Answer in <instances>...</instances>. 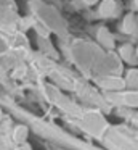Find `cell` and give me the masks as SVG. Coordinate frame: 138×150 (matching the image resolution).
<instances>
[{"label":"cell","instance_id":"cell-1","mask_svg":"<svg viewBox=\"0 0 138 150\" xmlns=\"http://www.w3.org/2000/svg\"><path fill=\"white\" fill-rule=\"evenodd\" d=\"M116 10V2L114 0H101V5H99V15L104 18L114 15Z\"/></svg>","mask_w":138,"mask_h":150},{"label":"cell","instance_id":"cell-2","mask_svg":"<svg viewBox=\"0 0 138 150\" xmlns=\"http://www.w3.org/2000/svg\"><path fill=\"white\" fill-rule=\"evenodd\" d=\"M26 137H27V127L26 126H18L15 129V134H13V139H15V142L18 144H24Z\"/></svg>","mask_w":138,"mask_h":150},{"label":"cell","instance_id":"cell-3","mask_svg":"<svg viewBox=\"0 0 138 150\" xmlns=\"http://www.w3.org/2000/svg\"><path fill=\"white\" fill-rule=\"evenodd\" d=\"M135 28H137V18L133 16V15H127L124 20V26H122V29L125 31V33H133Z\"/></svg>","mask_w":138,"mask_h":150},{"label":"cell","instance_id":"cell-4","mask_svg":"<svg viewBox=\"0 0 138 150\" xmlns=\"http://www.w3.org/2000/svg\"><path fill=\"white\" fill-rule=\"evenodd\" d=\"M127 86L130 87H138V69H130L127 73Z\"/></svg>","mask_w":138,"mask_h":150},{"label":"cell","instance_id":"cell-5","mask_svg":"<svg viewBox=\"0 0 138 150\" xmlns=\"http://www.w3.org/2000/svg\"><path fill=\"white\" fill-rule=\"evenodd\" d=\"M132 53H133V49L132 45H122L120 47V55L124 60H130L132 58Z\"/></svg>","mask_w":138,"mask_h":150},{"label":"cell","instance_id":"cell-6","mask_svg":"<svg viewBox=\"0 0 138 150\" xmlns=\"http://www.w3.org/2000/svg\"><path fill=\"white\" fill-rule=\"evenodd\" d=\"M103 39V44H106L108 47H111L112 45V40H111V36L108 34V31H99V40Z\"/></svg>","mask_w":138,"mask_h":150},{"label":"cell","instance_id":"cell-7","mask_svg":"<svg viewBox=\"0 0 138 150\" xmlns=\"http://www.w3.org/2000/svg\"><path fill=\"white\" fill-rule=\"evenodd\" d=\"M125 102L128 105H138V92H132V94L125 95Z\"/></svg>","mask_w":138,"mask_h":150},{"label":"cell","instance_id":"cell-8","mask_svg":"<svg viewBox=\"0 0 138 150\" xmlns=\"http://www.w3.org/2000/svg\"><path fill=\"white\" fill-rule=\"evenodd\" d=\"M19 150H32L31 145H27V144H22L21 147H19Z\"/></svg>","mask_w":138,"mask_h":150},{"label":"cell","instance_id":"cell-9","mask_svg":"<svg viewBox=\"0 0 138 150\" xmlns=\"http://www.w3.org/2000/svg\"><path fill=\"white\" fill-rule=\"evenodd\" d=\"M83 2H85L87 5H95L96 2H98V0H83Z\"/></svg>","mask_w":138,"mask_h":150},{"label":"cell","instance_id":"cell-10","mask_svg":"<svg viewBox=\"0 0 138 150\" xmlns=\"http://www.w3.org/2000/svg\"><path fill=\"white\" fill-rule=\"evenodd\" d=\"M135 4H137V7H138V0H135Z\"/></svg>","mask_w":138,"mask_h":150},{"label":"cell","instance_id":"cell-11","mask_svg":"<svg viewBox=\"0 0 138 150\" xmlns=\"http://www.w3.org/2000/svg\"><path fill=\"white\" fill-rule=\"evenodd\" d=\"M137 55H138V49H137Z\"/></svg>","mask_w":138,"mask_h":150},{"label":"cell","instance_id":"cell-12","mask_svg":"<svg viewBox=\"0 0 138 150\" xmlns=\"http://www.w3.org/2000/svg\"><path fill=\"white\" fill-rule=\"evenodd\" d=\"M0 116H2V111H0Z\"/></svg>","mask_w":138,"mask_h":150}]
</instances>
